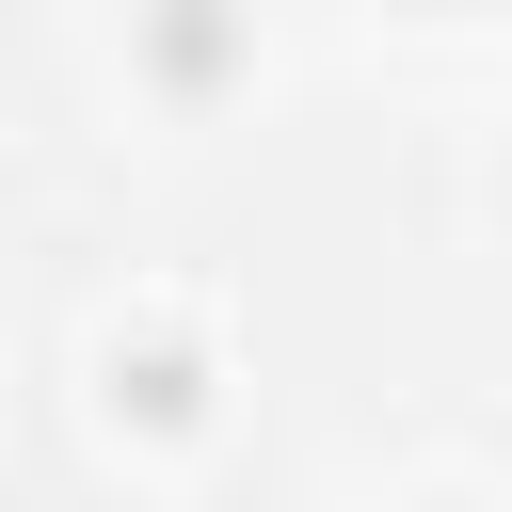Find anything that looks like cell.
I'll return each mask as SVG.
<instances>
[{
    "instance_id": "6da1fadb",
    "label": "cell",
    "mask_w": 512,
    "mask_h": 512,
    "mask_svg": "<svg viewBox=\"0 0 512 512\" xmlns=\"http://www.w3.org/2000/svg\"><path fill=\"white\" fill-rule=\"evenodd\" d=\"M96 384H112V416H144V432H192V416H208V352H192L176 320L112 336V352H96Z\"/></svg>"
},
{
    "instance_id": "7a4b0ae2",
    "label": "cell",
    "mask_w": 512,
    "mask_h": 512,
    "mask_svg": "<svg viewBox=\"0 0 512 512\" xmlns=\"http://www.w3.org/2000/svg\"><path fill=\"white\" fill-rule=\"evenodd\" d=\"M144 64H160V96H224L240 80V0H144Z\"/></svg>"
}]
</instances>
